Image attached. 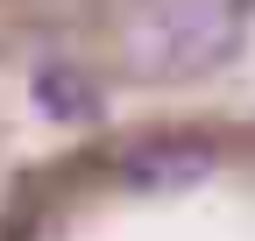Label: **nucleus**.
I'll use <instances>...</instances> for the list:
<instances>
[{
	"mask_svg": "<svg viewBox=\"0 0 255 241\" xmlns=\"http://www.w3.org/2000/svg\"><path fill=\"white\" fill-rule=\"evenodd\" d=\"M220 170L206 135H142L121 149V185L128 192H191Z\"/></svg>",
	"mask_w": 255,
	"mask_h": 241,
	"instance_id": "f03ea898",
	"label": "nucleus"
},
{
	"mask_svg": "<svg viewBox=\"0 0 255 241\" xmlns=\"http://www.w3.org/2000/svg\"><path fill=\"white\" fill-rule=\"evenodd\" d=\"M234 14L220 0H156L121 36V57L135 78H199L234 57Z\"/></svg>",
	"mask_w": 255,
	"mask_h": 241,
	"instance_id": "f257e3e1",
	"label": "nucleus"
},
{
	"mask_svg": "<svg viewBox=\"0 0 255 241\" xmlns=\"http://www.w3.org/2000/svg\"><path fill=\"white\" fill-rule=\"evenodd\" d=\"M241 7H255V0H241Z\"/></svg>",
	"mask_w": 255,
	"mask_h": 241,
	"instance_id": "20e7f679",
	"label": "nucleus"
},
{
	"mask_svg": "<svg viewBox=\"0 0 255 241\" xmlns=\"http://www.w3.org/2000/svg\"><path fill=\"white\" fill-rule=\"evenodd\" d=\"M28 100H36L43 120H100V85H92V71L64 64V57H43L36 71H28Z\"/></svg>",
	"mask_w": 255,
	"mask_h": 241,
	"instance_id": "7ed1b4c3",
	"label": "nucleus"
}]
</instances>
